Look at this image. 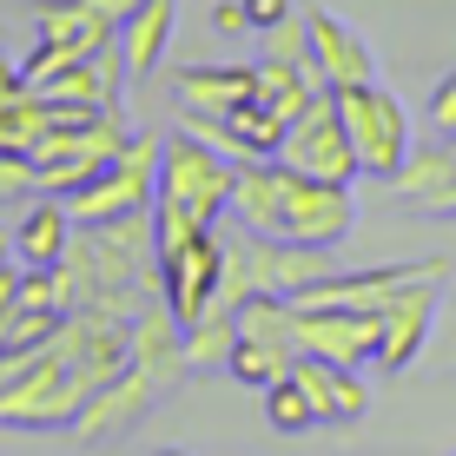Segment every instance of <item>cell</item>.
<instances>
[{
  "label": "cell",
  "instance_id": "5bb4252c",
  "mask_svg": "<svg viewBox=\"0 0 456 456\" xmlns=\"http://www.w3.org/2000/svg\"><path fill=\"white\" fill-rule=\"evenodd\" d=\"M232 218L245 232L285 239V166L278 159H232Z\"/></svg>",
  "mask_w": 456,
  "mask_h": 456
},
{
  "label": "cell",
  "instance_id": "7a4b0ae2",
  "mask_svg": "<svg viewBox=\"0 0 456 456\" xmlns=\"http://www.w3.org/2000/svg\"><path fill=\"white\" fill-rule=\"evenodd\" d=\"M152 206L185 212V218H199V225H218V218L232 212V159L218 146H206L192 126L166 133L159 139V199H152Z\"/></svg>",
  "mask_w": 456,
  "mask_h": 456
},
{
  "label": "cell",
  "instance_id": "ac0fdd59",
  "mask_svg": "<svg viewBox=\"0 0 456 456\" xmlns=\"http://www.w3.org/2000/svg\"><path fill=\"white\" fill-rule=\"evenodd\" d=\"M450 185H456V146H444V139H436V146H411V159L397 166L390 192H397V199H417V206L430 212Z\"/></svg>",
  "mask_w": 456,
  "mask_h": 456
},
{
  "label": "cell",
  "instance_id": "f546056e",
  "mask_svg": "<svg viewBox=\"0 0 456 456\" xmlns=\"http://www.w3.org/2000/svg\"><path fill=\"white\" fill-rule=\"evenodd\" d=\"M13 297H20V265L7 258V265H0V311H7Z\"/></svg>",
  "mask_w": 456,
  "mask_h": 456
},
{
  "label": "cell",
  "instance_id": "4fadbf2b",
  "mask_svg": "<svg viewBox=\"0 0 456 456\" xmlns=\"http://www.w3.org/2000/svg\"><path fill=\"white\" fill-rule=\"evenodd\" d=\"M311 60H318L324 86H370L377 80V53L364 46V34L344 27V13L311 7Z\"/></svg>",
  "mask_w": 456,
  "mask_h": 456
},
{
  "label": "cell",
  "instance_id": "9a60e30c",
  "mask_svg": "<svg viewBox=\"0 0 456 456\" xmlns=\"http://www.w3.org/2000/svg\"><path fill=\"white\" fill-rule=\"evenodd\" d=\"M179 27V0H146L119 20V53H126V80H152Z\"/></svg>",
  "mask_w": 456,
  "mask_h": 456
},
{
  "label": "cell",
  "instance_id": "277c9868",
  "mask_svg": "<svg viewBox=\"0 0 456 456\" xmlns=\"http://www.w3.org/2000/svg\"><path fill=\"white\" fill-rule=\"evenodd\" d=\"M159 199V133H133V146L119 152L100 179H86L67 199L73 225H113V218H139Z\"/></svg>",
  "mask_w": 456,
  "mask_h": 456
},
{
  "label": "cell",
  "instance_id": "603a6c76",
  "mask_svg": "<svg viewBox=\"0 0 456 456\" xmlns=\"http://www.w3.org/2000/svg\"><path fill=\"white\" fill-rule=\"evenodd\" d=\"M258 60H278V67H318L311 60V13H285L278 27L258 34Z\"/></svg>",
  "mask_w": 456,
  "mask_h": 456
},
{
  "label": "cell",
  "instance_id": "8992f818",
  "mask_svg": "<svg viewBox=\"0 0 456 456\" xmlns=\"http://www.w3.org/2000/svg\"><path fill=\"white\" fill-rule=\"evenodd\" d=\"M218 285H225V232L218 225H199V232H185L179 245L159 251V291H166V311L179 324L206 318Z\"/></svg>",
  "mask_w": 456,
  "mask_h": 456
},
{
  "label": "cell",
  "instance_id": "4316f807",
  "mask_svg": "<svg viewBox=\"0 0 456 456\" xmlns=\"http://www.w3.org/2000/svg\"><path fill=\"white\" fill-rule=\"evenodd\" d=\"M212 27H218V34H225V40L251 34V20H245V0H218V7H212Z\"/></svg>",
  "mask_w": 456,
  "mask_h": 456
},
{
  "label": "cell",
  "instance_id": "d6a6232c",
  "mask_svg": "<svg viewBox=\"0 0 456 456\" xmlns=\"http://www.w3.org/2000/svg\"><path fill=\"white\" fill-rule=\"evenodd\" d=\"M159 456H192V450H159Z\"/></svg>",
  "mask_w": 456,
  "mask_h": 456
},
{
  "label": "cell",
  "instance_id": "4dcf8cb0",
  "mask_svg": "<svg viewBox=\"0 0 456 456\" xmlns=\"http://www.w3.org/2000/svg\"><path fill=\"white\" fill-rule=\"evenodd\" d=\"M93 7H100V13H106V20H113V27H119V20H126V13H133V7H146V0H93Z\"/></svg>",
  "mask_w": 456,
  "mask_h": 456
},
{
  "label": "cell",
  "instance_id": "484cf974",
  "mask_svg": "<svg viewBox=\"0 0 456 456\" xmlns=\"http://www.w3.org/2000/svg\"><path fill=\"white\" fill-rule=\"evenodd\" d=\"M430 126H436V133H456V73L430 93Z\"/></svg>",
  "mask_w": 456,
  "mask_h": 456
},
{
  "label": "cell",
  "instance_id": "6da1fadb",
  "mask_svg": "<svg viewBox=\"0 0 456 456\" xmlns=\"http://www.w3.org/2000/svg\"><path fill=\"white\" fill-rule=\"evenodd\" d=\"M86 403H93V384L46 344L0 384V430H73V417Z\"/></svg>",
  "mask_w": 456,
  "mask_h": 456
},
{
  "label": "cell",
  "instance_id": "7402d4cb",
  "mask_svg": "<svg viewBox=\"0 0 456 456\" xmlns=\"http://www.w3.org/2000/svg\"><path fill=\"white\" fill-rule=\"evenodd\" d=\"M239 338H258V344H291V318H297V305L291 297H278V291H251L239 311ZM297 351V344H291Z\"/></svg>",
  "mask_w": 456,
  "mask_h": 456
},
{
  "label": "cell",
  "instance_id": "1f68e13d",
  "mask_svg": "<svg viewBox=\"0 0 456 456\" xmlns=\"http://www.w3.org/2000/svg\"><path fill=\"white\" fill-rule=\"evenodd\" d=\"M7 258H13V232L0 225V265H7Z\"/></svg>",
  "mask_w": 456,
  "mask_h": 456
},
{
  "label": "cell",
  "instance_id": "83f0119b",
  "mask_svg": "<svg viewBox=\"0 0 456 456\" xmlns=\"http://www.w3.org/2000/svg\"><path fill=\"white\" fill-rule=\"evenodd\" d=\"M291 13V0H245V20H251V34H265V27H278Z\"/></svg>",
  "mask_w": 456,
  "mask_h": 456
},
{
  "label": "cell",
  "instance_id": "2e32d148",
  "mask_svg": "<svg viewBox=\"0 0 456 456\" xmlns=\"http://www.w3.org/2000/svg\"><path fill=\"white\" fill-rule=\"evenodd\" d=\"M67 245H73L67 199H40V206L13 225V258L20 265H67Z\"/></svg>",
  "mask_w": 456,
  "mask_h": 456
},
{
  "label": "cell",
  "instance_id": "d6986e66",
  "mask_svg": "<svg viewBox=\"0 0 456 456\" xmlns=\"http://www.w3.org/2000/svg\"><path fill=\"white\" fill-rule=\"evenodd\" d=\"M232 344H239V318H232L225 305H206V318H199V324H185V338H179L185 370H212V364H225V357H232Z\"/></svg>",
  "mask_w": 456,
  "mask_h": 456
},
{
  "label": "cell",
  "instance_id": "ba28073f",
  "mask_svg": "<svg viewBox=\"0 0 456 456\" xmlns=\"http://www.w3.org/2000/svg\"><path fill=\"white\" fill-rule=\"evenodd\" d=\"M291 305H297V297H291ZM291 344L305 357H324V364H344V370H364V364H377V311L297 305Z\"/></svg>",
  "mask_w": 456,
  "mask_h": 456
},
{
  "label": "cell",
  "instance_id": "cb8c5ba5",
  "mask_svg": "<svg viewBox=\"0 0 456 456\" xmlns=\"http://www.w3.org/2000/svg\"><path fill=\"white\" fill-rule=\"evenodd\" d=\"M265 417H272V430H285V436H297V430H311V403H305V390L291 384V377H278L272 390H265Z\"/></svg>",
  "mask_w": 456,
  "mask_h": 456
},
{
  "label": "cell",
  "instance_id": "ffe728a7",
  "mask_svg": "<svg viewBox=\"0 0 456 456\" xmlns=\"http://www.w3.org/2000/svg\"><path fill=\"white\" fill-rule=\"evenodd\" d=\"M291 364H297L291 344H258V338H239V344H232V357H225V370L239 377L245 390H272L278 377H291Z\"/></svg>",
  "mask_w": 456,
  "mask_h": 456
},
{
  "label": "cell",
  "instance_id": "f1b7e54d",
  "mask_svg": "<svg viewBox=\"0 0 456 456\" xmlns=\"http://www.w3.org/2000/svg\"><path fill=\"white\" fill-rule=\"evenodd\" d=\"M27 93H34V86H27V73L13 67V60H0V113H7L13 100H27Z\"/></svg>",
  "mask_w": 456,
  "mask_h": 456
},
{
  "label": "cell",
  "instance_id": "3957f363",
  "mask_svg": "<svg viewBox=\"0 0 456 456\" xmlns=\"http://www.w3.org/2000/svg\"><path fill=\"white\" fill-rule=\"evenodd\" d=\"M338 93V113H344V133H351L357 146V166H364V179H397V166L411 159V106L397 100L390 86H331Z\"/></svg>",
  "mask_w": 456,
  "mask_h": 456
},
{
  "label": "cell",
  "instance_id": "52a82bcc",
  "mask_svg": "<svg viewBox=\"0 0 456 456\" xmlns=\"http://www.w3.org/2000/svg\"><path fill=\"white\" fill-rule=\"evenodd\" d=\"M285 166V159H278ZM357 232V199L351 185H331V179H311V172H291L285 166V239L297 245H318L331 251Z\"/></svg>",
  "mask_w": 456,
  "mask_h": 456
},
{
  "label": "cell",
  "instance_id": "9c48e42d",
  "mask_svg": "<svg viewBox=\"0 0 456 456\" xmlns=\"http://www.w3.org/2000/svg\"><path fill=\"white\" fill-rule=\"evenodd\" d=\"M166 390H172L166 377L152 370V364H139V357H133V364H126V370H119L106 390H93V403H86L80 417H73V436H80V444H100V436L133 430V423L146 417L152 403L166 397Z\"/></svg>",
  "mask_w": 456,
  "mask_h": 456
},
{
  "label": "cell",
  "instance_id": "836d02e7",
  "mask_svg": "<svg viewBox=\"0 0 456 456\" xmlns=\"http://www.w3.org/2000/svg\"><path fill=\"white\" fill-rule=\"evenodd\" d=\"M0 46H7V20H0Z\"/></svg>",
  "mask_w": 456,
  "mask_h": 456
},
{
  "label": "cell",
  "instance_id": "30bf717a",
  "mask_svg": "<svg viewBox=\"0 0 456 456\" xmlns=\"http://www.w3.org/2000/svg\"><path fill=\"white\" fill-rule=\"evenodd\" d=\"M436 305H444V285H411L397 291L384 311H377V370H411L430 344V324H436Z\"/></svg>",
  "mask_w": 456,
  "mask_h": 456
},
{
  "label": "cell",
  "instance_id": "7c38bea8",
  "mask_svg": "<svg viewBox=\"0 0 456 456\" xmlns=\"http://www.w3.org/2000/svg\"><path fill=\"white\" fill-rule=\"evenodd\" d=\"M291 384L305 390V403H311V417H318V423H357V417L370 411L364 370H344V364H324V357H305V351H297Z\"/></svg>",
  "mask_w": 456,
  "mask_h": 456
},
{
  "label": "cell",
  "instance_id": "5b68a950",
  "mask_svg": "<svg viewBox=\"0 0 456 456\" xmlns=\"http://www.w3.org/2000/svg\"><path fill=\"white\" fill-rule=\"evenodd\" d=\"M278 159L291 172H311V179H331V185H351L357 172V146L351 133H344V113H338V93L318 86V100L305 106L291 126H285V146H278Z\"/></svg>",
  "mask_w": 456,
  "mask_h": 456
},
{
  "label": "cell",
  "instance_id": "d4e9b609",
  "mask_svg": "<svg viewBox=\"0 0 456 456\" xmlns=\"http://www.w3.org/2000/svg\"><path fill=\"white\" fill-rule=\"evenodd\" d=\"M0 192H34V152L0 146Z\"/></svg>",
  "mask_w": 456,
  "mask_h": 456
},
{
  "label": "cell",
  "instance_id": "8fae6325",
  "mask_svg": "<svg viewBox=\"0 0 456 456\" xmlns=\"http://www.w3.org/2000/svg\"><path fill=\"white\" fill-rule=\"evenodd\" d=\"M172 100H179L185 119H225L232 106L258 100V60L251 67H179L172 73Z\"/></svg>",
  "mask_w": 456,
  "mask_h": 456
},
{
  "label": "cell",
  "instance_id": "44dd1931",
  "mask_svg": "<svg viewBox=\"0 0 456 456\" xmlns=\"http://www.w3.org/2000/svg\"><path fill=\"white\" fill-rule=\"evenodd\" d=\"M53 331H60V311H34V305L13 297L0 311V357H34V351L53 344Z\"/></svg>",
  "mask_w": 456,
  "mask_h": 456
},
{
  "label": "cell",
  "instance_id": "e0dca14e",
  "mask_svg": "<svg viewBox=\"0 0 456 456\" xmlns=\"http://www.w3.org/2000/svg\"><path fill=\"white\" fill-rule=\"evenodd\" d=\"M34 27H40V40H67V46H80V53H93V46H106L119 34L93 0H40Z\"/></svg>",
  "mask_w": 456,
  "mask_h": 456
}]
</instances>
